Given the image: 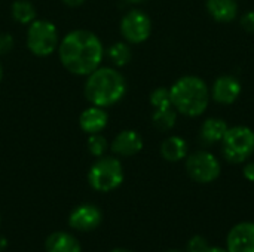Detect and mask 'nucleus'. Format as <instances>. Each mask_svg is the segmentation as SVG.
Here are the masks:
<instances>
[{
	"label": "nucleus",
	"mask_w": 254,
	"mask_h": 252,
	"mask_svg": "<svg viewBox=\"0 0 254 252\" xmlns=\"http://www.w3.org/2000/svg\"><path fill=\"white\" fill-rule=\"evenodd\" d=\"M58 56L64 68L74 76H88L97 70L104 58L100 37L89 30H73L58 45Z\"/></svg>",
	"instance_id": "obj_1"
},
{
	"label": "nucleus",
	"mask_w": 254,
	"mask_h": 252,
	"mask_svg": "<svg viewBox=\"0 0 254 252\" xmlns=\"http://www.w3.org/2000/svg\"><path fill=\"white\" fill-rule=\"evenodd\" d=\"M83 94L91 105L103 108L118 104L127 94L125 77L112 67H98L86 76Z\"/></svg>",
	"instance_id": "obj_2"
},
{
	"label": "nucleus",
	"mask_w": 254,
	"mask_h": 252,
	"mask_svg": "<svg viewBox=\"0 0 254 252\" xmlns=\"http://www.w3.org/2000/svg\"><path fill=\"white\" fill-rule=\"evenodd\" d=\"M171 104L176 111L196 117L205 111L210 101V92L207 83L196 76L180 77L170 89Z\"/></svg>",
	"instance_id": "obj_3"
},
{
	"label": "nucleus",
	"mask_w": 254,
	"mask_h": 252,
	"mask_svg": "<svg viewBox=\"0 0 254 252\" xmlns=\"http://www.w3.org/2000/svg\"><path fill=\"white\" fill-rule=\"evenodd\" d=\"M124 168L119 159L113 156H103L91 166L88 172V183L94 190L109 193L124 183Z\"/></svg>",
	"instance_id": "obj_4"
},
{
	"label": "nucleus",
	"mask_w": 254,
	"mask_h": 252,
	"mask_svg": "<svg viewBox=\"0 0 254 252\" xmlns=\"http://www.w3.org/2000/svg\"><path fill=\"white\" fill-rule=\"evenodd\" d=\"M222 153L229 163H243L254 153V132L247 126L228 128L222 140Z\"/></svg>",
	"instance_id": "obj_5"
},
{
	"label": "nucleus",
	"mask_w": 254,
	"mask_h": 252,
	"mask_svg": "<svg viewBox=\"0 0 254 252\" xmlns=\"http://www.w3.org/2000/svg\"><path fill=\"white\" fill-rule=\"evenodd\" d=\"M60 36L54 22L34 19L27 30V48L36 56H48L58 49Z\"/></svg>",
	"instance_id": "obj_6"
},
{
	"label": "nucleus",
	"mask_w": 254,
	"mask_h": 252,
	"mask_svg": "<svg viewBox=\"0 0 254 252\" xmlns=\"http://www.w3.org/2000/svg\"><path fill=\"white\" fill-rule=\"evenodd\" d=\"M186 172L193 181L199 184H208V183L216 181L220 177L222 166H220L219 159L213 153L196 151L188 156Z\"/></svg>",
	"instance_id": "obj_7"
},
{
	"label": "nucleus",
	"mask_w": 254,
	"mask_h": 252,
	"mask_svg": "<svg viewBox=\"0 0 254 252\" xmlns=\"http://www.w3.org/2000/svg\"><path fill=\"white\" fill-rule=\"evenodd\" d=\"M121 34L128 43H143L150 37L152 21L147 13L143 10L134 9L124 15L121 19Z\"/></svg>",
	"instance_id": "obj_8"
},
{
	"label": "nucleus",
	"mask_w": 254,
	"mask_h": 252,
	"mask_svg": "<svg viewBox=\"0 0 254 252\" xmlns=\"http://www.w3.org/2000/svg\"><path fill=\"white\" fill-rule=\"evenodd\" d=\"M228 252H254V223L243 221L235 224L226 238Z\"/></svg>",
	"instance_id": "obj_9"
},
{
	"label": "nucleus",
	"mask_w": 254,
	"mask_h": 252,
	"mask_svg": "<svg viewBox=\"0 0 254 252\" xmlns=\"http://www.w3.org/2000/svg\"><path fill=\"white\" fill-rule=\"evenodd\" d=\"M101 221H103L101 211L91 203H83L76 206L68 217L70 227L79 232H91L97 229L101 224Z\"/></svg>",
	"instance_id": "obj_10"
},
{
	"label": "nucleus",
	"mask_w": 254,
	"mask_h": 252,
	"mask_svg": "<svg viewBox=\"0 0 254 252\" xmlns=\"http://www.w3.org/2000/svg\"><path fill=\"white\" fill-rule=\"evenodd\" d=\"M241 82L234 76H220L216 79L211 88V97L216 102L229 105L241 95Z\"/></svg>",
	"instance_id": "obj_11"
},
{
	"label": "nucleus",
	"mask_w": 254,
	"mask_h": 252,
	"mask_svg": "<svg viewBox=\"0 0 254 252\" xmlns=\"http://www.w3.org/2000/svg\"><path fill=\"white\" fill-rule=\"evenodd\" d=\"M110 149L116 156L131 157V156H135L137 153L141 151L143 138L137 131L125 129L115 137V140L110 144Z\"/></svg>",
	"instance_id": "obj_12"
},
{
	"label": "nucleus",
	"mask_w": 254,
	"mask_h": 252,
	"mask_svg": "<svg viewBox=\"0 0 254 252\" xmlns=\"http://www.w3.org/2000/svg\"><path fill=\"white\" fill-rule=\"evenodd\" d=\"M109 123V114L103 107L91 105L85 108L79 116V126L86 135L100 134Z\"/></svg>",
	"instance_id": "obj_13"
},
{
	"label": "nucleus",
	"mask_w": 254,
	"mask_h": 252,
	"mask_svg": "<svg viewBox=\"0 0 254 252\" xmlns=\"http://www.w3.org/2000/svg\"><path fill=\"white\" fill-rule=\"evenodd\" d=\"M226 131H228V123L223 119L210 117L201 126V131H199L201 143L204 146H214L217 143H222Z\"/></svg>",
	"instance_id": "obj_14"
},
{
	"label": "nucleus",
	"mask_w": 254,
	"mask_h": 252,
	"mask_svg": "<svg viewBox=\"0 0 254 252\" xmlns=\"http://www.w3.org/2000/svg\"><path fill=\"white\" fill-rule=\"evenodd\" d=\"M46 252H82L80 242L67 232H55L45 242Z\"/></svg>",
	"instance_id": "obj_15"
},
{
	"label": "nucleus",
	"mask_w": 254,
	"mask_h": 252,
	"mask_svg": "<svg viewBox=\"0 0 254 252\" xmlns=\"http://www.w3.org/2000/svg\"><path fill=\"white\" fill-rule=\"evenodd\" d=\"M205 6L217 22H231L238 13L237 0H207Z\"/></svg>",
	"instance_id": "obj_16"
},
{
	"label": "nucleus",
	"mask_w": 254,
	"mask_h": 252,
	"mask_svg": "<svg viewBox=\"0 0 254 252\" xmlns=\"http://www.w3.org/2000/svg\"><path fill=\"white\" fill-rule=\"evenodd\" d=\"M188 154V143L177 135L168 137L161 144V156L168 162H179Z\"/></svg>",
	"instance_id": "obj_17"
},
{
	"label": "nucleus",
	"mask_w": 254,
	"mask_h": 252,
	"mask_svg": "<svg viewBox=\"0 0 254 252\" xmlns=\"http://www.w3.org/2000/svg\"><path fill=\"white\" fill-rule=\"evenodd\" d=\"M10 15L18 24L30 25L37 16V10L30 0H15L10 6Z\"/></svg>",
	"instance_id": "obj_18"
},
{
	"label": "nucleus",
	"mask_w": 254,
	"mask_h": 252,
	"mask_svg": "<svg viewBox=\"0 0 254 252\" xmlns=\"http://www.w3.org/2000/svg\"><path fill=\"white\" fill-rule=\"evenodd\" d=\"M107 56L115 67H124L132 59V50L128 43L116 42L107 49Z\"/></svg>",
	"instance_id": "obj_19"
},
{
	"label": "nucleus",
	"mask_w": 254,
	"mask_h": 252,
	"mask_svg": "<svg viewBox=\"0 0 254 252\" xmlns=\"http://www.w3.org/2000/svg\"><path fill=\"white\" fill-rule=\"evenodd\" d=\"M152 122H153V125H155V128L158 131L167 132V131H170V129H173L176 126L177 113H176V110H173V107L155 108V111L152 114Z\"/></svg>",
	"instance_id": "obj_20"
},
{
	"label": "nucleus",
	"mask_w": 254,
	"mask_h": 252,
	"mask_svg": "<svg viewBox=\"0 0 254 252\" xmlns=\"http://www.w3.org/2000/svg\"><path fill=\"white\" fill-rule=\"evenodd\" d=\"M107 149H109V141L104 135H101V132L88 135V150L94 157L98 159L106 156Z\"/></svg>",
	"instance_id": "obj_21"
},
{
	"label": "nucleus",
	"mask_w": 254,
	"mask_h": 252,
	"mask_svg": "<svg viewBox=\"0 0 254 252\" xmlns=\"http://www.w3.org/2000/svg\"><path fill=\"white\" fill-rule=\"evenodd\" d=\"M150 104L153 108H167L173 107L171 104V95L170 89L167 88H158L150 94Z\"/></svg>",
	"instance_id": "obj_22"
},
{
	"label": "nucleus",
	"mask_w": 254,
	"mask_h": 252,
	"mask_svg": "<svg viewBox=\"0 0 254 252\" xmlns=\"http://www.w3.org/2000/svg\"><path fill=\"white\" fill-rule=\"evenodd\" d=\"M208 247H210V242L204 236L195 235L189 239L186 245V252H205Z\"/></svg>",
	"instance_id": "obj_23"
},
{
	"label": "nucleus",
	"mask_w": 254,
	"mask_h": 252,
	"mask_svg": "<svg viewBox=\"0 0 254 252\" xmlns=\"http://www.w3.org/2000/svg\"><path fill=\"white\" fill-rule=\"evenodd\" d=\"M13 48V36L9 33H0V55H6Z\"/></svg>",
	"instance_id": "obj_24"
},
{
	"label": "nucleus",
	"mask_w": 254,
	"mask_h": 252,
	"mask_svg": "<svg viewBox=\"0 0 254 252\" xmlns=\"http://www.w3.org/2000/svg\"><path fill=\"white\" fill-rule=\"evenodd\" d=\"M241 25L246 31L254 33V10H249L241 16Z\"/></svg>",
	"instance_id": "obj_25"
},
{
	"label": "nucleus",
	"mask_w": 254,
	"mask_h": 252,
	"mask_svg": "<svg viewBox=\"0 0 254 252\" xmlns=\"http://www.w3.org/2000/svg\"><path fill=\"white\" fill-rule=\"evenodd\" d=\"M243 174H244V177H246L249 181H254V162L247 163V165L244 166Z\"/></svg>",
	"instance_id": "obj_26"
},
{
	"label": "nucleus",
	"mask_w": 254,
	"mask_h": 252,
	"mask_svg": "<svg viewBox=\"0 0 254 252\" xmlns=\"http://www.w3.org/2000/svg\"><path fill=\"white\" fill-rule=\"evenodd\" d=\"M85 1H86V0H63V3L67 4V6H70V7H79V6H82Z\"/></svg>",
	"instance_id": "obj_27"
},
{
	"label": "nucleus",
	"mask_w": 254,
	"mask_h": 252,
	"mask_svg": "<svg viewBox=\"0 0 254 252\" xmlns=\"http://www.w3.org/2000/svg\"><path fill=\"white\" fill-rule=\"evenodd\" d=\"M205 252H228V250H223V248H220V247H211V245H210Z\"/></svg>",
	"instance_id": "obj_28"
},
{
	"label": "nucleus",
	"mask_w": 254,
	"mask_h": 252,
	"mask_svg": "<svg viewBox=\"0 0 254 252\" xmlns=\"http://www.w3.org/2000/svg\"><path fill=\"white\" fill-rule=\"evenodd\" d=\"M6 247H7V241H6L4 238H1V236H0V252L4 251V250H6Z\"/></svg>",
	"instance_id": "obj_29"
},
{
	"label": "nucleus",
	"mask_w": 254,
	"mask_h": 252,
	"mask_svg": "<svg viewBox=\"0 0 254 252\" xmlns=\"http://www.w3.org/2000/svg\"><path fill=\"white\" fill-rule=\"evenodd\" d=\"M110 252H132V251H129V250H124V248H116V250H113V251H110Z\"/></svg>",
	"instance_id": "obj_30"
},
{
	"label": "nucleus",
	"mask_w": 254,
	"mask_h": 252,
	"mask_svg": "<svg viewBox=\"0 0 254 252\" xmlns=\"http://www.w3.org/2000/svg\"><path fill=\"white\" fill-rule=\"evenodd\" d=\"M125 1H128V3H141L143 0H125Z\"/></svg>",
	"instance_id": "obj_31"
},
{
	"label": "nucleus",
	"mask_w": 254,
	"mask_h": 252,
	"mask_svg": "<svg viewBox=\"0 0 254 252\" xmlns=\"http://www.w3.org/2000/svg\"><path fill=\"white\" fill-rule=\"evenodd\" d=\"M165 252H186V251H183V250H168V251H165Z\"/></svg>",
	"instance_id": "obj_32"
},
{
	"label": "nucleus",
	"mask_w": 254,
	"mask_h": 252,
	"mask_svg": "<svg viewBox=\"0 0 254 252\" xmlns=\"http://www.w3.org/2000/svg\"><path fill=\"white\" fill-rule=\"evenodd\" d=\"M1 79H3V68H1V64H0V82H1Z\"/></svg>",
	"instance_id": "obj_33"
},
{
	"label": "nucleus",
	"mask_w": 254,
	"mask_h": 252,
	"mask_svg": "<svg viewBox=\"0 0 254 252\" xmlns=\"http://www.w3.org/2000/svg\"><path fill=\"white\" fill-rule=\"evenodd\" d=\"M0 223H1V217H0Z\"/></svg>",
	"instance_id": "obj_34"
}]
</instances>
